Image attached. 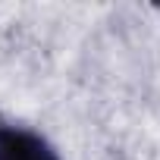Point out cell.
<instances>
[{"label": "cell", "mask_w": 160, "mask_h": 160, "mask_svg": "<svg viewBox=\"0 0 160 160\" xmlns=\"http://www.w3.org/2000/svg\"><path fill=\"white\" fill-rule=\"evenodd\" d=\"M0 160H60V154L44 135L25 126H0Z\"/></svg>", "instance_id": "obj_1"}]
</instances>
